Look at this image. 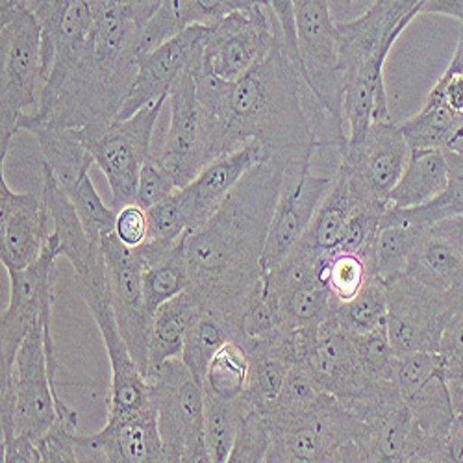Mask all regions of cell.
<instances>
[{
    "instance_id": "obj_11",
    "label": "cell",
    "mask_w": 463,
    "mask_h": 463,
    "mask_svg": "<svg viewBox=\"0 0 463 463\" xmlns=\"http://www.w3.org/2000/svg\"><path fill=\"white\" fill-rule=\"evenodd\" d=\"M339 167L356 185L362 199L390 203L410 160L411 148L397 121H376L358 137L339 146Z\"/></svg>"
},
{
    "instance_id": "obj_39",
    "label": "cell",
    "mask_w": 463,
    "mask_h": 463,
    "mask_svg": "<svg viewBox=\"0 0 463 463\" xmlns=\"http://www.w3.org/2000/svg\"><path fill=\"white\" fill-rule=\"evenodd\" d=\"M463 113H454L447 106H422L413 118L399 127L411 150L439 148L447 150L459 128Z\"/></svg>"
},
{
    "instance_id": "obj_1",
    "label": "cell",
    "mask_w": 463,
    "mask_h": 463,
    "mask_svg": "<svg viewBox=\"0 0 463 463\" xmlns=\"http://www.w3.org/2000/svg\"><path fill=\"white\" fill-rule=\"evenodd\" d=\"M195 84L208 164L256 141L269 162L289 173L314 165L323 146L339 150L346 139L307 90L282 42L236 82L199 65Z\"/></svg>"
},
{
    "instance_id": "obj_23",
    "label": "cell",
    "mask_w": 463,
    "mask_h": 463,
    "mask_svg": "<svg viewBox=\"0 0 463 463\" xmlns=\"http://www.w3.org/2000/svg\"><path fill=\"white\" fill-rule=\"evenodd\" d=\"M258 5H265V0H164L156 15L141 30L139 54L164 45L189 26H212L232 12L249 10Z\"/></svg>"
},
{
    "instance_id": "obj_40",
    "label": "cell",
    "mask_w": 463,
    "mask_h": 463,
    "mask_svg": "<svg viewBox=\"0 0 463 463\" xmlns=\"http://www.w3.org/2000/svg\"><path fill=\"white\" fill-rule=\"evenodd\" d=\"M148 240L154 243H173L182 240L189 230L195 228L191 203L180 187L165 201L146 210Z\"/></svg>"
},
{
    "instance_id": "obj_5",
    "label": "cell",
    "mask_w": 463,
    "mask_h": 463,
    "mask_svg": "<svg viewBox=\"0 0 463 463\" xmlns=\"http://www.w3.org/2000/svg\"><path fill=\"white\" fill-rule=\"evenodd\" d=\"M52 317L35 325L15 353L10 367L0 369V429L6 443L15 436L37 439L58 417L61 401L56 376L49 367L47 345Z\"/></svg>"
},
{
    "instance_id": "obj_15",
    "label": "cell",
    "mask_w": 463,
    "mask_h": 463,
    "mask_svg": "<svg viewBox=\"0 0 463 463\" xmlns=\"http://www.w3.org/2000/svg\"><path fill=\"white\" fill-rule=\"evenodd\" d=\"M332 184L334 178L317 176L314 165L286 173L263 247V273L279 265L302 240Z\"/></svg>"
},
{
    "instance_id": "obj_57",
    "label": "cell",
    "mask_w": 463,
    "mask_h": 463,
    "mask_svg": "<svg viewBox=\"0 0 463 463\" xmlns=\"http://www.w3.org/2000/svg\"><path fill=\"white\" fill-rule=\"evenodd\" d=\"M346 5H356V3H362V0H345Z\"/></svg>"
},
{
    "instance_id": "obj_49",
    "label": "cell",
    "mask_w": 463,
    "mask_h": 463,
    "mask_svg": "<svg viewBox=\"0 0 463 463\" xmlns=\"http://www.w3.org/2000/svg\"><path fill=\"white\" fill-rule=\"evenodd\" d=\"M115 212H118V217H115V234H118L119 241L130 249L145 245L148 240L146 210L136 203H130Z\"/></svg>"
},
{
    "instance_id": "obj_2",
    "label": "cell",
    "mask_w": 463,
    "mask_h": 463,
    "mask_svg": "<svg viewBox=\"0 0 463 463\" xmlns=\"http://www.w3.org/2000/svg\"><path fill=\"white\" fill-rule=\"evenodd\" d=\"M286 171L263 162L252 167L219 210L184 238L191 289L204 310L234 325L263 289L261 256Z\"/></svg>"
},
{
    "instance_id": "obj_30",
    "label": "cell",
    "mask_w": 463,
    "mask_h": 463,
    "mask_svg": "<svg viewBox=\"0 0 463 463\" xmlns=\"http://www.w3.org/2000/svg\"><path fill=\"white\" fill-rule=\"evenodd\" d=\"M445 154L449 162V182L439 195L415 208H395L390 204L382 215L380 226L410 224L413 228H427L463 215V156L450 150H445Z\"/></svg>"
},
{
    "instance_id": "obj_20",
    "label": "cell",
    "mask_w": 463,
    "mask_h": 463,
    "mask_svg": "<svg viewBox=\"0 0 463 463\" xmlns=\"http://www.w3.org/2000/svg\"><path fill=\"white\" fill-rule=\"evenodd\" d=\"M422 3L424 0H374L358 19L337 23L341 72L369 56H390L399 35L420 14Z\"/></svg>"
},
{
    "instance_id": "obj_37",
    "label": "cell",
    "mask_w": 463,
    "mask_h": 463,
    "mask_svg": "<svg viewBox=\"0 0 463 463\" xmlns=\"http://www.w3.org/2000/svg\"><path fill=\"white\" fill-rule=\"evenodd\" d=\"M204 445L210 461L222 463L228 461L232 447L236 443L240 424L249 404L243 397L238 401H222L204 393Z\"/></svg>"
},
{
    "instance_id": "obj_44",
    "label": "cell",
    "mask_w": 463,
    "mask_h": 463,
    "mask_svg": "<svg viewBox=\"0 0 463 463\" xmlns=\"http://www.w3.org/2000/svg\"><path fill=\"white\" fill-rule=\"evenodd\" d=\"M269 447H271V429H269L265 415L247 406L238 436H236V443L232 447L228 461L230 463L267 461Z\"/></svg>"
},
{
    "instance_id": "obj_46",
    "label": "cell",
    "mask_w": 463,
    "mask_h": 463,
    "mask_svg": "<svg viewBox=\"0 0 463 463\" xmlns=\"http://www.w3.org/2000/svg\"><path fill=\"white\" fill-rule=\"evenodd\" d=\"M443 373V364L438 353H413L399 358L393 373V382L404 401H410L424 383Z\"/></svg>"
},
{
    "instance_id": "obj_51",
    "label": "cell",
    "mask_w": 463,
    "mask_h": 463,
    "mask_svg": "<svg viewBox=\"0 0 463 463\" xmlns=\"http://www.w3.org/2000/svg\"><path fill=\"white\" fill-rule=\"evenodd\" d=\"M422 106H447L454 113H463V72L445 69Z\"/></svg>"
},
{
    "instance_id": "obj_38",
    "label": "cell",
    "mask_w": 463,
    "mask_h": 463,
    "mask_svg": "<svg viewBox=\"0 0 463 463\" xmlns=\"http://www.w3.org/2000/svg\"><path fill=\"white\" fill-rule=\"evenodd\" d=\"M419 232L420 228H413L410 224L380 226L369 250L373 275L382 280H390L406 273Z\"/></svg>"
},
{
    "instance_id": "obj_29",
    "label": "cell",
    "mask_w": 463,
    "mask_h": 463,
    "mask_svg": "<svg viewBox=\"0 0 463 463\" xmlns=\"http://www.w3.org/2000/svg\"><path fill=\"white\" fill-rule=\"evenodd\" d=\"M362 201L364 199L360 197V193L354 187L349 175L343 169H337L328 195L321 203L310 228L306 230V234L302 236L300 241L314 247L323 254L332 252L334 249L339 247L341 232L346 219H349L354 206Z\"/></svg>"
},
{
    "instance_id": "obj_21",
    "label": "cell",
    "mask_w": 463,
    "mask_h": 463,
    "mask_svg": "<svg viewBox=\"0 0 463 463\" xmlns=\"http://www.w3.org/2000/svg\"><path fill=\"white\" fill-rule=\"evenodd\" d=\"M42 197L47 204L52 234L51 241L56 245L60 256L67 258L74 269L76 282L106 279V263L102 247L95 243L79 217L72 201L60 187L49 169L43 167Z\"/></svg>"
},
{
    "instance_id": "obj_27",
    "label": "cell",
    "mask_w": 463,
    "mask_h": 463,
    "mask_svg": "<svg viewBox=\"0 0 463 463\" xmlns=\"http://www.w3.org/2000/svg\"><path fill=\"white\" fill-rule=\"evenodd\" d=\"M449 182V162L445 150H411L402 176L390 193L395 208H415L432 201Z\"/></svg>"
},
{
    "instance_id": "obj_19",
    "label": "cell",
    "mask_w": 463,
    "mask_h": 463,
    "mask_svg": "<svg viewBox=\"0 0 463 463\" xmlns=\"http://www.w3.org/2000/svg\"><path fill=\"white\" fill-rule=\"evenodd\" d=\"M79 461L108 463H165L167 452L158 427L154 401L141 411L115 422L90 436L76 438Z\"/></svg>"
},
{
    "instance_id": "obj_14",
    "label": "cell",
    "mask_w": 463,
    "mask_h": 463,
    "mask_svg": "<svg viewBox=\"0 0 463 463\" xmlns=\"http://www.w3.org/2000/svg\"><path fill=\"white\" fill-rule=\"evenodd\" d=\"M60 258L56 245H49L42 258L26 269H6L10 279V302L0 323V367H10L28 332L43 319L52 317L54 265Z\"/></svg>"
},
{
    "instance_id": "obj_17",
    "label": "cell",
    "mask_w": 463,
    "mask_h": 463,
    "mask_svg": "<svg viewBox=\"0 0 463 463\" xmlns=\"http://www.w3.org/2000/svg\"><path fill=\"white\" fill-rule=\"evenodd\" d=\"M199 65L182 72L167 97L171 106V123L158 156L173 173L178 187H185L195 180L208 164L203 115L195 84V69Z\"/></svg>"
},
{
    "instance_id": "obj_10",
    "label": "cell",
    "mask_w": 463,
    "mask_h": 463,
    "mask_svg": "<svg viewBox=\"0 0 463 463\" xmlns=\"http://www.w3.org/2000/svg\"><path fill=\"white\" fill-rule=\"evenodd\" d=\"M282 42L275 15L265 5L238 10L208 26L201 69L224 82H236Z\"/></svg>"
},
{
    "instance_id": "obj_41",
    "label": "cell",
    "mask_w": 463,
    "mask_h": 463,
    "mask_svg": "<svg viewBox=\"0 0 463 463\" xmlns=\"http://www.w3.org/2000/svg\"><path fill=\"white\" fill-rule=\"evenodd\" d=\"M76 438H79V411L72 410L65 401L58 402V417L51 429L37 438L35 449L43 463H74Z\"/></svg>"
},
{
    "instance_id": "obj_8",
    "label": "cell",
    "mask_w": 463,
    "mask_h": 463,
    "mask_svg": "<svg viewBox=\"0 0 463 463\" xmlns=\"http://www.w3.org/2000/svg\"><path fill=\"white\" fill-rule=\"evenodd\" d=\"M300 74L328 118L343 128V74L337 23L328 0H295Z\"/></svg>"
},
{
    "instance_id": "obj_9",
    "label": "cell",
    "mask_w": 463,
    "mask_h": 463,
    "mask_svg": "<svg viewBox=\"0 0 463 463\" xmlns=\"http://www.w3.org/2000/svg\"><path fill=\"white\" fill-rule=\"evenodd\" d=\"M165 102L167 97L141 108L125 121H113L102 132L84 137L95 165L108 178L115 210L136 201L139 173L146 158L152 156V134Z\"/></svg>"
},
{
    "instance_id": "obj_45",
    "label": "cell",
    "mask_w": 463,
    "mask_h": 463,
    "mask_svg": "<svg viewBox=\"0 0 463 463\" xmlns=\"http://www.w3.org/2000/svg\"><path fill=\"white\" fill-rule=\"evenodd\" d=\"M390 203L382 201L358 203L343 226L339 247L369 254L382 224V215Z\"/></svg>"
},
{
    "instance_id": "obj_35",
    "label": "cell",
    "mask_w": 463,
    "mask_h": 463,
    "mask_svg": "<svg viewBox=\"0 0 463 463\" xmlns=\"http://www.w3.org/2000/svg\"><path fill=\"white\" fill-rule=\"evenodd\" d=\"M373 277L367 252L341 247L326 252L319 269V279L328 289L334 304L353 300Z\"/></svg>"
},
{
    "instance_id": "obj_42",
    "label": "cell",
    "mask_w": 463,
    "mask_h": 463,
    "mask_svg": "<svg viewBox=\"0 0 463 463\" xmlns=\"http://www.w3.org/2000/svg\"><path fill=\"white\" fill-rule=\"evenodd\" d=\"M69 199L72 201L76 212H79V217L88 232V236L100 245V240L113 234L115 232V217H118V212L108 208L100 195L97 193L90 175L84 176L79 184L63 189Z\"/></svg>"
},
{
    "instance_id": "obj_22",
    "label": "cell",
    "mask_w": 463,
    "mask_h": 463,
    "mask_svg": "<svg viewBox=\"0 0 463 463\" xmlns=\"http://www.w3.org/2000/svg\"><path fill=\"white\" fill-rule=\"evenodd\" d=\"M263 162H269L265 148L260 143L250 141L204 165L195 180L182 187L191 203L195 228L219 210V206L230 195V191L240 184V180L252 167Z\"/></svg>"
},
{
    "instance_id": "obj_26",
    "label": "cell",
    "mask_w": 463,
    "mask_h": 463,
    "mask_svg": "<svg viewBox=\"0 0 463 463\" xmlns=\"http://www.w3.org/2000/svg\"><path fill=\"white\" fill-rule=\"evenodd\" d=\"M203 312V304L191 288L162 304L152 316L148 332V369L180 358L185 334Z\"/></svg>"
},
{
    "instance_id": "obj_12",
    "label": "cell",
    "mask_w": 463,
    "mask_h": 463,
    "mask_svg": "<svg viewBox=\"0 0 463 463\" xmlns=\"http://www.w3.org/2000/svg\"><path fill=\"white\" fill-rule=\"evenodd\" d=\"M79 284L80 295L102 335L111 367V388L108 399V422L121 420L150 404V383L130 354L128 345L119 330L118 317L108 293L106 279Z\"/></svg>"
},
{
    "instance_id": "obj_24",
    "label": "cell",
    "mask_w": 463,
    "mask_h": 463,
    "mask_svg": "<svg viewBox=\"0 0 463 463\" xmlns=\"http://www.w3.org/2000/svg\"><path fill=\"white\" fill-rule=\"evenodd\" d=\"M184 238L173 243L146 241L145 245L137 247L145 261L143 298L150 317L162 304L184 293L191 286L189 265L184 252Z\"/></svg>"
},
{
    "instance_id": "obj_18",
    "label": "cell",
    "mask_w": 463,
    "mask_h": 463,
    "mask_svg": "<svg viewBox=\"0 0 463 463\" xmlns=\"http://www.w3.org/2000/svg\"><path fill=\"white\" fill-rule=\"evenodd\" d=\"M52 222L43 197L14 191L0 180V261L6 269H26L45 252Z\"/></svg>"
},
{
    "instance_id": "obj_4",
    "label": "cell",
    "mask_w": 463,
    "mask_h": 463,
    "mask_svg": "<svg viewBox=\"0 0 463 463\" xmlns=\"http://www.w3.org/2000/svg\"><path fill=\"white\" fill-rule=\"evenodd\" d=\"M45 82L43 33L15 0H0V162L5 164L23 115L40 104Z\"/></svg>"
},
{
    "instance_id": "obj_25",
    "label": "cell",
    "mask_w": 463,
    "mask_h": 463,
    "mask_svg": "<svg viewBox=\"0 0 463 463\" xmlns=\"http://www.w3.org/2000/svg\"><path fill=\"white\" fill-rule=\"evenodd\" d=\"M406 275L436 289L463 288V258L434 226L420 228Z\"/></svg>"
},
{
    "instance_id": "obj_7",
    "label": "cell",
    "mask_w": 463,
    "mask_h": 463,
    "mask_svg": "<svg viewBox=\"0 0 463 463\" xmlns=\"http://www.w3.org/2000/svg\"><path fill=\"white\" fill-rule=\"evenodd\" d=\"M388 286V334L397 358L438 353L449 319L463 306V288L443 291L402 273Z\"/></svg>"
},
{
    "instance_id": "obj_28",
    "label": "cell",
    "mask_w": 463,
    "mask_h": 463,
    "mask_svg": "<svg viewBox=\"0 0 463 463\" xmlns=\"http://www.w3.org/2000/svg\"><path fill=\"white\" fill-rule=\"evenodd\" d=\"M30 134L42 146L43 167L51 171L61 189L76 185L90 175L95 162L80 130L37 127Z\"/></svg>"
},
{
    "instance_id": "obj_55",
    "label": "cell",
    "mask_w": 463,
    "mask_h": 463,
    "mask_svg": "<svg viewBox=\"0 0 463 463\" xmlns=\"http://www.w3.org/2000/svg\"><path fill=\"white\" fill-rule=\"evenodd\" d=\"M432 226L439 232L441 236H445L458 249V252L463 258V215L452 217V219H447V221H441V222H436Z\"/></svg>"
},
{
    "instance_id": "obj_50",
    "label": "cell",
    "mask_w": 463,
    "mask_h": 463,
    "mask_svg": "<svg viewBox=\"0 0 463 463\" xmlns=\"http://www.w3.org/2000/svg\"><path fill=\"white\" fill-rule=\"evenodd\" d=\"M265 6L275 15L282 43L291 58V61L300 71V54H298V37H297V17H295V0H265Z\"/></svg>"
},
{
    "instance_id": "obj_48",
    "label": "cell",
    "mask_w": 463,
    "mask_h": 463,
    "mask_svg": "<svg viewBox=\"0 0 463 463\" xmlns=\"http://www.w3.org/2000/svg\"><path fill=\"white\" fill-rule=\"evenodd\" d=\"M438 354L443 364L445 380L463 367V306L445 325Z\"/></svg>"
},
{
    "instance_id": "obj_6",
    "label": "cell",
    "mask_w": 463,
    "mask_h": 463,
    "mask_svg": "<svg viewBox=\"0 0 463 463\" xmlns=\"http://www.w3.org/2000/svg\"><path fill=\"white\" fill-rule=\"evenodd\" d=\"M150 397L169 463H208L204 445V388L182 358L167 360L146 373Z\"/></svg>"
},
{
    "instance_id": "obj_31",
    "label": "cell",
    "mask_w": 463,
    "mask_h": 463,
    "mask_svg": "<svg viewBox=\"0 0 463 463\" xmlns=\"http://www.w3.org/2000/svg\"><path fill=\"white\" fill-rule=\"evenodd\" d=\"M323 323L349 335H362L385 326L388 325V286L382 279L373 277L353 300L334 304L330 316Z\"/></svg>"
},
{
    "instance_id": "obj_13",
    "label": "cell",
    "mask_w": 463,
    "mask_h": 463,
    "mask_svg": "<svg viewBox=\"0 0 463 463\" xmlns=\"http://www.w3.org/2000/svg\"><path fill=\"white\" fill-rule=\"evenodd\" d=\"M100 247L115 317H118L119 330L128 345L132 358L146 376L148 332L152 317L146 312L143 298V256L137 249L123 245L115 232L100 240Z\"/></svg>"
},
{
    "instance_id": "obj_47",
    "label": "cell",
    "mask_w": 463,
    "mask_h": 463,
    "mask_svg": "<svg viewBox=\"0 0 463 463\" xmlns=\"http://www.w3.org/2000/svg\"><path fill=\"white\" fill-rule=\"evenodd\" d=\"M180 189L173 173L162 162L160 156H148L141 167L137 191H136V204L148 210L154 204H158L171 197L173 193Z\"/></svg>"
},
{
    "instance_id": "obj_16",
    "label": "cell",
    "mask_w": 463,
    "mask_h": 463,
    "mask_svg": "<svg viewBox=\"0 0 463 463\" xmlns=\"http://www.w3.org/2000/svg\"><path fill=\"white\" fill-rule=\"evenodd\" d=\"M206 33L208 26L204 24L189 26L164 45L139 54L134 86L115 121H125L141 108L169 97L178 76L201 63Z\"/></svg>"
},
{
    "instance_id": "obj_52",
    "label": "cell",
    "mask_w": 463,
    "mask_h": 463,
    "mask_svg": "<svg viewBox=\"0 0 463 463\" xmlns=\"http://www.w3.org/2000/svg\"><path fill=\"white\" fill-rule=\"evenodd\" d=\"M447 458L452 463H463V408L454 410V419L447 438Z\"/></svg>"
},
{
    "instance_id": "obj_32",
    "label": "cell",
    "mask_w": 463,
    "mask_h": 463,
    "mask_svg": "<svg viewBox=\"0 0 463 463\" xmlns=\"http://www.w3.org/2000/svg\"><path fill=\"white\" fill-rule=\"evenodd\" d=\"M228 339L240 341L238 328L219 314L203 307L185 334L180 358L193 376L203 382L212 358Z\"/></svg>"
},
{
    "instance_id": "obj_34",
    "label": "cell",
    "mask_w": 463,
    "mask_h": 463,
    "mask_svg": "<svg viewBox=\"0 0 463 463\" xmlns=\"http://www.w3.org/2000/svg\"><path fill=\"white\" fill-rule=\"evenodd\" d=\"M245 349L250 358V367L243 399L250 408L265 415L280 399L291 364L258 345H249Z\"/></svg>"
},
{
    "instance_id": "obj_33",
    "label": "cell",
    "mask_w": 463,
    "mask_h": 463,
    "mask_svg": "<svg viewBox=\"0 0 463 463\" xmlns=\"http://www.w3.org/2000/svg\"><path fill=\"white\" fill-rule=\"evenodd\" d=\"M269 293L279 300L282 316L280 330L288 334L306 328H319L334 307V300L319 277L280 293Z\"/></svg>"
},
{
    "instance_id": "obj_36",
    "label": "cell",
    "mask_w": 463,
    "mask_h": 463,
    "mask_svg": "<svg viewBox=\"0 0 463 463\" xmlns=\"http://www.w3.org/2000/svg\"><path fill=\"white\" fill-rule=\"evenodd\" d=\"M249 367L250 358L245 345L238 339H228L206 369L203 380L204 393L222 401L241 399L247 390Z\"/></svg>"
},
{
    "instance_id": "obj_54",
    "label": "cell",
    "mask_w": 463,
    "mask_h": 463,
    "mask_svg": "<svg viewBox=\"0 0 463 463\" xmlns=\"http://www.w3.org/2000/svg\"><path fill=\"white\" fill-rule=\"evenodd\" d=\"M420 14L447 15L463 24V0H424Z\"/></svg>"
},
{
    "instance_id": "obj_43",
    "label": "cell",
    "mask_w": 463,
    "mask_h": 463,
    "mask_svg": "<svg viewBox=\"0 0 463 463\" xmlns=\"http://www.w3.org/2000/svg\"><path fill=\"white\" fill-rule=\"evenodd\" d=\"M353 339H354L358 362L364 373L371 380H393V373L399 358L390 341L388 325L362 335H353Z\"/></svg>"
},
{
    "instance_id": "obj_3",
    "label": "cell",
    "mask_w": 463,
    "mask_h": 463,
    "mask_svg": "<svg viewBox=\"0 0 463 463\" xmlns=\"http://www.w3.org/2000/svg\"><path fill=\"white\" fill-rule=\"evenodd\" d=\"M93 15L88 51L71 67L49 72L40 104L23 115L19 130L52 127L91 137L118 119L137 74L141 28L123 5H108Z\"/></svg>"
},
{
    "instance_id": "obj_53",
    "label": "cell",
    "mask_w": 463,
    "mask_h": 463,
    "mask_svg": "<svg viewBox=\"0 0 463 463\" xmlns=\"http://www.w3.org/2000/svg\"><path fill=\"white\" fill-rule=\"evenodd\" d=\"M119 5L127 8L130 17L143 30L145 24L162 8L164 0H119Z\"/></svg>"
},
{
    "instance_id": "obj_56",
    "label": "cell",
    "mask_w": 463,
    "mask_h": 463,
    "mask_svg": "<svg viewBox=\"0 0 463 463\" xmlns=\"http://www.w3.org/2000/svg\"><path fill=\"white\" fill-rule=\"evenodd\" d=\"M447 150L456 152V154H459V156H463V118H461L459 128H458V132L454 134V137H452V141H450V145H449Z\"/></svg>"
}]
</instances>
